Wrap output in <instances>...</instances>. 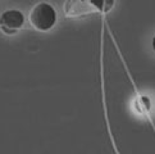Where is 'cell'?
<instances>
[{"instance_id":"1","label":"cell","mask_w":155,"mask_h":154,"mask_svg":"<svg viewBox=\"0 0 155 154\" xmlns=\"http://www.w3.org/2000/svg\"><path fill=\"white\" fill-rule=\"evenodd\" d=\"M30 22L35 30L48 32L57 25V10L49 3L41 2L30 12Z\"/></svg>"},{"instance_id":"2","label":"cell","mask_w":155,"mask_h":154,"mask_svg":"<svg viewBox=\"0 0 155 154\" xmlns=\"http://www.w3.org/2000/svg\"><path fill=\"white\" fill-rule=\"evenodd\" d=\"M109 2H94V0H68L64 5V12L69 18H81L86 17L97 10H108L104 7Z\"/></svg>"},{"instance_id":"3","label":"cell","mask_w":155,"mask_h":154,"mask_svg":"<svg viewBox=\"0 0 155 154\" xmlns=\"http://www.w3.org/2000/svg\"><path fill=\"white\" fill-rule=\"evenodd\" d=\"M25 26V15L18 9H8L0 15V30L5 35H14Z\"/></svg>"},{"instance_id":"4","label":"cell","mask_w":155,"mask_h":154,"mask_svg":"<svg viewBox=\"0 0 155 154\" xmlns=\"http://www.w3.org/2000/svg\"><path fill=\"white\" fill-rule=\"evenodd\" d=\"M151 46H153V50L155 52V35H154V37H153V42H151Z\"/></svg>"}]
</instances>
